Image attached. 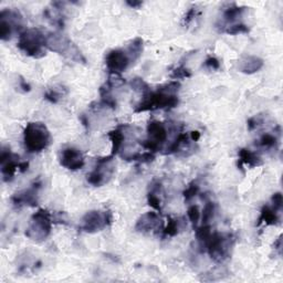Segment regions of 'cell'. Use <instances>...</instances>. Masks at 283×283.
<instances>
[{
    "mask_svg": "<svg viewBox=\"0 0 283 283\" xmlns=\"http://www.w3.org/2000/svg\"><path fill=\"white\" fill-rule=\"evenodd\" d=\"M180 88V83L172 81L158 88L157 91H148L144 94L143 100L136 105L135 113H142L156 110H170L176 107L179 103L177 92Z\"/></svg>",
    "mask_w": 283,
    "mask_h": 283,
    "instance_id": "6da1fadb",
    "label": "cell"
},
{
    "mask_svg": "<svg viewBox=\"0 0 283 283\" xmlns=\"http://www.w3.org/2000/svg\"><path fill=\"white\" fill-rule=\"evenodd\" d=\"M46 48L48 50L56 52L74 62L86 63V58L83 57L79 48L65 34L59 32L48 33L46 35Z\"/></svg>",
    "mask_w": 283,
    "mask_h": 283,
    "instance_id": "7a4b0ae2",
    "label": "cell"
},
{
    "mask_svg": "<svg viewBox=\"0 0 283 283\" xmlns=\"http://www.w3.org/2000/svg\"><path fill=\"white\" fill-rule=\"evenodd\" d=\"M51 142L50 132L41 122H30L23 131V143L29 153H39L45 150Z\"/></svg>",
    "mask_w": 283,
    "mask_h": 283,
    "instance_id": "3957f363",
    "label": "cell"
},
{
    "mask_svg": "<svg viewBox=\"0 0 283 283\" xmlns=\"http://www.w3.org/2000/svg\"><path fill=\"white\" fill-rule=\"evenodd\" d=\"M17 46L28 57L40 59L46 56V35L39 29H27L22 31Z\"/></svg>",
    "mask_w": 283,
    "mask_h": 283,
    "instance_id": "277c9868",
    "label": "cell"
},
{
    "mask_svg": "<svg viewBox=\"0 0 283 283\" xmlns=\"http://www.w3.org/2000/svg\"><path fill=\"white\" fill-rule=\"evenodd\" d=\"M53 219L51 214L46 209H39L29 220L26 236L33 241H44L50 236Z\"/></svg>",
    "mask_w": 283,
    "mask_h": 283,
    "instance_id": "5b68a950",
    "label": "cell"
},
{
    "mask_svg": "<svg viewBox=\"0 0 283 283\" xmlns=\"http://www.w3.org/2000/svg\"><path fill=\"white\" fill-rule=\"evenodd\" d=\"M234 238L229 233L213 232L206 246V252L215 262L221 263L230 257Z\"/></svg>",
    "mask_w": 283,
    "mask_h": 283,
    "instance_id": "8992f818",
    "label": "cell"
},
{
    "mask_svg": "<svg viewBox=\"0 0 283 283\" xmlns=\"http://www.w3.org/2000/svg\"><path fill=\"white\" fill-rule=\"evenodd\" d=\"M114 172H115L114 156H105V157L98 158L94 170L88 174L87 180L94 187H101V186L110 182Z\"/></svg>",
    "mask_w": 283,
    "mask_h": 283,
    "instance_id": "52a82bcc",
    "label": "cell"
},
{
    "mask_svg": "<svg viewBox=\"0 0 283 283\" xmlns=\"http://www.w3.org/2000/svg\"><path fill=\"white\" fill-rule=\"evenodd\" d=\"M23 18L18 10L4 9L0 11V38L8 41L17 32L21 33Z\"/></svg>",
    "mask_w": 283,
    "mask_h": 283,
    "instance_id": "ba28073f",
    "label": "cell"
},
{
    "mask_svg": "<svg viewBox=\"0 0 283 283\" xmlns=\"http://www.w3.org/2000/svg\"><path fill=\"white\" fill-rule=\"evenodd\" d=\"M2 164V175L5 183H9L14 179L17 171L26 172L28 170V163L19 161V156L11 152L10 148L4 147L0 155Z\"/></svg>",
    "mask_w": 283,
    "mask_h": 283,
    "instance_id": "9c48e42d",
    "label": "cell"
},
{
    "mask_svg": "<svg viewBox=\"0 0 283 283\" xmlns=\"http://www.w3.org/2000/svg\"><path fill=\"white\" fill-rule=\"evenodd\" d=\"M112 221L111 212L91 210L83 216L80 224V230L87 233H95L103 230Z\"/></svg>",
    "mask_w": 283,
    "mask_h": 283,
    "instance_id": "30bf717a",
    "label": "cell"
},
{
    "mask_svg": "<svg viewBox=\"0 0 283 283\" xmlns=\"http://www.w3.org/2000/svg\"><path fill=\"white\" fill-rule=\"evenodd\" d=\"M167 133L168 132L164 123L159 121H150L147 124V140L141 142V145L152 153L158 152L167 141Z\"/></svg>",
    "mask_w": 283,
    "mask_h": 283,
    "instance_id": "8fae6325",
    "label": "cell"
},
{
    "mask_svg": "<svg viewBox=\"0 0 283 283\" xmlns=\"http://www.w3.org/2000/svg\"><path fill=\"white\" fill-rule=\"evenodd\" d=\"M132 63L131 57L126 50L114 49L106 54L105 64L110 74L119 75L128 70Z\"/></svg>",
    "mask_w": 283,
    "mask_h": 283,
    "instance_id": "7c38bea8",
    "label": "cell"
},
{
    "mask_svg": "<svg viewBox=\"0 0 283 283\" xmlns=\"http://www.w3.org/2000/svg\"><path fill=\"white\" fill-rule=\"evenodd\" d=\"M41 188L40 179L30 185L28 188L23 189L21 191H18L11 197V203H13L15 208L21 207H35L38 205L39 199V190Z\"/></svg>",
    "mask_w": 283,
    "mask_h": 283,
    "instance_id": "4fadbf2b",
    "label": "cell"
},
{
    "mask_svg": "<svg viewBox=\"0 0 283 283\" xmlns=\"http://www.w3.org/2000/svg\"><path fill=\"white\" fill-rule=\"evenodd\" d=\"M84 157L80 149L75 147H67L60 154V165L70 171L81 170L84 166Z\"/></svg>",
    "mask_w": 283,
    "mask_h": 283,
    "instance_id": "5bb4252c",
    "label": "cell"
},
{
    "mask_svg": "<svg viewBox=\"0 0 283 283\" xmlns=\"http://www.w3.org/2000/svg\"><path fill=\"white\" fill-rule=\"evenodd\" d=\"M163 228L164 227H163L160 217L156 213H150V212L142 215L140 218L137 219L135 225V230L137 232H142V233L163 230Z\"/></svg>",
    "mask_w": 283,
    "mask_h": 283,
    "instance_id": "9a60e30c",
    "label": "cell"
},
{
    "mask_svg": "<svg viewBox=\"0 0 283 283\" xmlns=\"http://www.w3.org/2000/svg\"><path fill=\"white\" fill-rule=\"evenodd\" d=\"M264 65V61L257 56H247L239 61L238 69L245 74H254L260 71Z\"/></svg>",
    "mask_w": 283,
    "mask_h": 283,
    "instance_id": "2e32d148",
    "label": "cell"
},
{
    "mask_svg": "<svg viewBox=\"0 0 283 283\" xmlns=\"http://www.w3.org/2000/svg\"><path fill=\"white\" fill-rule=\"evenodd\" d=\"M163 192V186L161 183L158 180H153L149 184V188L147 192V203L152 208H154L157 212L161 213L163 210V201L159 194Z\"/></svg>",
    "mask_w": 283,
    "mask_h": 283,
    "instance_id": "e0dca14e",
    "label": "cell"
},
{
    "mask_svg": "<svg viewBox=\"0 0 283 283\" xmlns=\"http://www.w3.org/2000/svg\"><path fill=\"white\" fill-rule=\"evenodd\" d=\"M280 222V218L278 216V212L274 210L272 207L270 206H263L261 212H260V217H259L257 226H261L264 224L266 226H276Z\"/></svg>",
    "mask_w": 283,
    "mask_h": 283,
    "instance_id": "ac0fdd59",
    "label": "cell"
},
{
    "mask_svg": "<svg viewBox=\"0 0 283 283\" xmlns=\"http://www.w3.org/2000/svg\"><path fill=\"white\" fill-rule=\"evenodd\" d=\"M239 163L238 166L240 167L241 165H247L249 167H257L262 165V160L257 155V153L252 152V150L248 148H241L239 150Z\"/></svg>",
    "mask_w": 283,
    "mask_h": 283,
    "instance_id": "d6986e66",
    "label": "cell"
},
{
    "mask_svg": "<svg viewBox=\"0 0 283 283\" xmlns=\"http://www.w3.org/2000/svg\"><path fill=\"white\" fill-rule=\"evenodd\" d=\"M124 130H125V126L122 125L108 133V137H110V140L112 142V152H111L112 156H115L116 154H118L119 149H121L123 146V143L125 141Z\"/></svg>",
    "mask_w": 283,
    "mask_h": 283,
    "instance_id": "ffe728a7",
    "label": "cell"
},
{
    "mask_svg": "<svg viewBox=\"0 0 283 283\" xmlns=\"http://www.w3.org/2000/svg\"><path fill=\"white\" fill-rule=\"evenodd\" d=\"M196 239L199 245L200 252H206V246L212 237V227L209 225H203L199 228H196Z\"/></svg>",
    "mask_w": 283,
    "mask_h": 283,
    "instance_id": "44dd1931",
    "label": "cell"
},
{
    "mask_svg": "<svg viewBox=\"0 0 283 283\" xmlns=\"http://www.w3.org/2000/svg\"><path fill=\"white\" fill-rule=\"evenodd\" d=\"M245 10H246L245 7H239V6H236V5H233V6H231V7L227 8L224 11V16H222L224 17V21L226 25H228V26L233 25V23L242 16Z\"/></svg>",
    "mask_w": 283,
    "mask_h": 283,
    "instance_id": "7402d4cb",
    "label": "cell"
},
{
    "mask_svg": "<svg viewBox=\"0 0 283 283\" xmlns=\"http://www.w3.org/2000/svg\"><path fill=\"white\" fill-rule=\"evenodd\" d=\"M143 48H144V41L142 38H135L129 45L126 51H128L129 56L131 57L132 63L137 61V60L140 59V57L142 56V52H143Z\"/></svg>",
    "mask_w": 283,
    "mask_h": 283,
    "instance_id": "603a6c76",
    "label": "cell"
},
{
    "mask_svg": "<svg viewBox=\"0 0 283 283\" xmlns=\"http://www.w3.org/2000/svg\"><path fill=\"white\" fill-rule=\"evenodd\" d=\"M182 227H180V221L179 219H173V218H168V222L167 226L165 228H163V238H172L175 237L179 233Z\"/></svg>",
    "mask_w": 283,
    "mask_h": 283,
    "instance_id": "cb8c5ba5",
    "label": "cell"
},
{
    "mask_svg": "<svg viewBox=\"0 0 283 283\" xmlns=\"http://www.w3.org/2000/svg\"><path fill=\"white\" fill-rule=\"evenodd\" d=\"M189 140V135L186 134V133H180L177 135V137L175 138V141H174L171 146L167 148V154H173V153H177L179 152L182 147L185 145L187 141Z\"/></svg>",
    "mask_w": 283,
    "mask_h": 283,
    "instance_id": "d4e9b609",
    "label": "cell"
},
{
    "mask_svg": "<svg viewBox=\"0 0 283 283\" xmlns=\"http://www.w3.org/2000/svg\"><path fill=\"white\" fill-rule=\"evenodd\" d=\"M276 144H278V138H276V136L270 133H264L259 138L257 145L263 148H273Z\"/></svg>",
    "mask_w": 283,
    "mask_h": 283,
    "instance_id": "484cf974",
    "label": "cell"
},
{
    "mask_svg": "<svg viewBox=\"0 0 283 283\" xmlns=\"http://www.w3.org/2000/svg\"><path fill=\"white\" fill-rule=\"evenodd\" d=\"M221 32H225L227 34L236 35V34H241V33H248L249 28L245 23H233L231 26H227Z\"/></svg>",
    "mask_w": 283,
    "mask_h": 283,
    "instance_id": "4316f807",
    "label": "cell"
},
{
    "mask_svg": "<svg viewBox=\"0 0 283 283\" xmlns=\"http://www.w3.org/2000/svg\"><path fill=\"white\" fill-rule=\"evenodd\" d=\"M216 212V205L212 201H207L203 210V225H208L209 221L214 218Z\"/></svg>",
    "mask_w": 283,
    "mask_h": 283,
    "instance_id": "83f0119b",
    "label": "cell"
},
{
    "mask_svg": "<svg viewBox=\"0 0 283 283\" xmlns=\"http://www.w3.org/2000/svg\"><path fill=\"white\" fill-rule=\"evenodd\" d=\"M187 216H188V219L192 224V228L196 229L198 222H199L200 219V212L197 205H191V206L187 209Z\"/></svg>",
    "mask_w": 283,
    "mask_h": 283,
    "instance_id": "f1b7e54d",
    "label": "cell"
},
{
    "mask_svg": "<svg viewBox=\"0 0 283 283\" xmlns=\"http://www.w3.org/2000/svg\"><path fill=\"white\" fill-rule=\"evenodd\" d=\"M198 192H199V185L197 184V182H191L189 185H188V187L186 188L183 192V195H184V198H185V203H189L192 198H194Z\"/></svg>",
    "mask_w": 283,
    "mask_h": 283,
    "instance_id": "f546056e",
    "label": "cell"
},
{
    "mask_svg": "<svg viewBox=\"0 0 283 283\" xmlns=\"http://www.w3.org/2000/svg\"><path fill=\"white\" fill-rule=\"evenodd\" d=\"M191 73L190 71L185 67V65H179L176 69H174L172 72L171 77L174 80H179V79H186V77H190Z\"/></svg>",
    "mask_w": 283,
    "mask_h": 283,
    "instance_id": "4dcf8cb0",
    "label": "cell"
},
{
    "mask_svg": "<svg viewBox=\"0 0 283 283\" xmlns=\"http://www.w3.org/2000/svg\"><path fill=\"white\" fill-rule=\"evenodd\" d=\"M131 87L133 88L135 91H141L144 94L147 93L149 91V87L148 84L144 81L143 79H140V77H135L131 81Z\"/></svg>",
    "mask_w": 283,
    "mask_h": 283,
    "instance_id": "1f68e13d",
    "label": "cell"
},
{
    "mask_svg": "<svg viewBox=\"0 0 283 283\" xmlns=\"http://www.w3.org/2000/svg\"><path fill=\"white\" fill-rule=\"evenodd\" d=\"M63 96V93L61 91H58V90L54 88V89H50L49 91H48L45 95V99L50 101L51 103H57V102L61 99Z\"/></svg>",
    "mask_w": 283,
    "mask_h": 283,
    "instance_id": "d6a6232c",
    "label": "cell"
},
{
    "mask_svg": "<svg viewBox=\"0 0 283 283\" xmlns=\"http://www.w3.org/2000/svg\"><path fill=\"white\" fill-rule=\"evenodd\" d=\"M271 201H272V208L276 212H280L283 206V198L281 192H275L272 198H271Z\"/></svg>",
    "mask_w": 283,
    "mask_h": 283,
    "instance_id": "836d02e7",
    "label": "cell"
},
{
    "mask_svg": "<svg viewBox=\"0 0 283 283\" xmlns=\"http://www.w3.org/2000/svg\"><path fill=\"white\" fill-rule=\"evenodd\" d=\"M204 65L210 70H219L220 69V62L219 60L215 57H209L205 60Z\"/></svg>",
    "mask_w": 283,
    "mask_h": 283,
    "instance_id": "e575fe53",
    "label": "cell"
},
{
    "mask_svg": "<svg viewBox=\"0 0 283 283\" xmlns=\"http://www.w3.org/2000/svg\"><path fill=\"white\" fill-rule=\"evenodd\" d=\"M196 15H197V9L195 8V7H192V8H190L188 11H187V14H186V16H185V18H184V20H183V23H184V26H189L190 23H191V21L194 20V18L196 17Z\"/></svg>",
    "mask_w": 283,
    "mask_h": 283,
    "instance_id": "d590c367",
    "label": "cell"
},
{
    "mask_svg": "<svg viewBox=\"0 0 283 283\" xmlns=\"http://www.w3.org/2000/svg\"><path fill=\"white\" fill-rule=\"evenodd\" d=\"M261 123H262V118H261L260 116H259V115L249 118V121H248V129H249V131L255 130V129L258 128V126L260 125Z\"/></svg>",
    "mask_w": 283,
    "mask_h": 283,
    "instance_id": "8d00e7d4",
    "label": "cell"
},
{
    "mask_svg": "<svg viewBox=\"0 0 283 283\" xmlns=\"http://www.w3.org/2000/svg\"><path fill=\"white\" fill-rule=\"evenodd\" d=\"M126 5L130 6V7L133 9H138L143 6V2H140V0H133V2H131V0H129V2H126Z\"/></svg>",
    "mask_w": 283,
    "mask_h": 283,
    "instance_id": "74e56055",
    "label": "cell"
},
{
    "mask_svg": "<svg viewBox=\"0 0 283 283\" xmlns=\"http://www.w3.org/2000/svg\"><path fill=\"white\" fill-rule=\"evenodd\" d=\"M19 87H20V89L23 90V92H29L30 90H31V88H30L29 84L25 80H23L22 77L19 80Z\"/></svg>",
    "mask_w": 283,
    "mask_h": 283,
    "instance_id": "f35d334b",
    "label": "cell"
},
{
    "mask_svg": "<svg viewBox=\"0 0 283 283\" xmlns=\"http://www.w3.org/2000/svg\"><path fill=\"white\" fill-rule=\"evenodd\" d=\"M191 138V141L192 142H197V141H199V138H200V133L198 131H194V132H190V136Z\"/></svg>",
    "mask_w": 283,
    "mask_h": 283,
    "instance_id": "ab89813d",
    "label": "cell"
}]
</instances>
